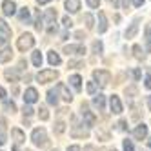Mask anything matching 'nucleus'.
I'll return each instance as SVG.
<instances>
[{
  "instance_id": "nucleus-1",
  "label": "nucleus",
  "mask_w": 151,
  "mask_h": 151,
  "mask_svg": "<svg viewBox=\"0 0 151 151\" xmlns=\"http://www.w3.org/2000/svg\"><path fill=\"white\" fill-rule=\"evenodd\" d=\"M31 142H33L37 147H46L49 144V138L44 127H35L33 133H31Z\"/></svg>"
},
{
  "instance_id": "nucleus-2",
  "label": "nucleus",
  "mask_w": 151,
  "mask_h": 151,
  "mask_svg": "<svg viewBox=\"0 0 151 151\" xmlns=\"http://www.w3.org/2000/svg\"><path fill=\"white\" fill-rule=\"evenodd\" d=\"M93 78H95V84H99L100 88H106V86L111 82V73L106 71V69H95Z\"/></svg>"
},
{
  "instance_id": "nucleus-3",
  "label": "nucleus",
  "mask_w": 151,
  "mask_h": 151,
  "mask_svg": "<svg viewBox=\"0 0 151 151\" xmlns=\"http://www.w3.org/2000/svg\"><path fill=\"white\" fill-rule=\"evenodd\" d=\"M35 46V37L31 35V33H24V35H20V38L17 40V47L18 51H27Z\"/></svg>"
},
{
  "instance_id": "nucleus-4",
  "label": "nucleus",
  "mask_w": 151,
  "mask_h": 151,
  "mask_svg": "<svg viewBox=\"0 0 151 151\" xmlns=\"http://www.w3.org/2000/svg\"><path fill=\"white\" fill-rule=\"evenodd\" d=\"M57 78H58L57 69H42L37 73V82H40V84H47V82H53Z\"/></svg>"
},
{
  "instance_id": "nucleus-5",
  "label": "nucleus",
  "mask_w": 151,
  "mask_h": 151,
  "mask_svg": "<svg viewBox=\"0 0 151 151\" xmlns=\"http://www.w3.org/2000/svg\"><path fill=\"white\" fill-rule=\"evenodd\" d=\"M80 109H82L80 113H82V118H84V126H86V127H93V126H95V122H96V118H95V115L89 111V106L84 102Z\"/></svg>"
},
{
  "instance_id": "nucleus-6",
  "label": "nucleus",
  "mask_w": 151,
  "mask_h": 151,
  "mask_svg": "<svg viewBox=\"0 0 151 151\" xmlns=\"http://www.w3.org/2000/svg\"><path fill=\"white\" fill-rule=\"evenodd\" d=\"M71 137H75V138H86V137H89V129L84 127V124H77V122H75L71 126Z\"/></svg>"
},
{
  "instance_id": "nucleus-7",
  "label": "nucleus",
  "mask_w": 151,
  "mask_h": 151,
  "mask_svg": "<svg viewBox=\"0 0 151 151\" xmlns=\"http://www.w3.org/2000/svg\"><path fill=\"white\" fill-rule=\"evenodd\" d=\"M24 104H27V106H31V104H35L37 100H38V91L35 89V88H27L26 91H24Z\"/></svg>"
},
{
  "instance_id": "nucleus-8",
  "label": "nucleus",
  "mask_w": 151,
  "mask_h": 151,
  "mask_svg": "<svg viewBox=\"0 0 151 151\" xmlns=\"http://www.w3.org/2000/svg\"><path fill=\"white\" fill-rule=\"evenodd\" d=\"M64 53H68V55H78V57H82V55H86V46H82V44H71V46H66L64 47Z\"/></svg>"
},
{
  "instance_id": "nucleus-9",
  "label": "nucleus",
  "mask_w": 151,
  "mask_h": 151,
  "mask_svg": "<svg viewBox=\"0 0 151 151\" xmlns=\"http://www.w3.org/2000/svg\"><path fill=\"white\" fill-rule=\"evenodd\" d=\"M11 137H13V140H15V146H17V147L22 146V144H26V133L22 131V129L13 127V129H11Z\"/></svg>"
},
{
  "instance_id": "nucleus-10",
  "label": "nucleus",
  "mask_w": 151,
  "mask_h": 151,
  "mask_svg": "<svg viewBox=\"0 0 151 151\" xmlns=\"http://www.w3.org/2000/svg\"><path fill=\"white\" fill-rule=\"evenodd\" d=\"M2 11H4L6 17L15 15L17 13V4L13 2V0H4V2H2Z\"/></svg>"
},
{
  "instance_id": "nucleus-11",
  "label": "nucleus",
  "mask_w": 151,
  "mask_h": 151,
  "mask_svg": "<svg viewBox=\"0 0 151 151\" xmlns=\"http://www.w3.org/2000/svg\"><path fill=\"white\" fill-rule=\"evenodd\" d=\"M109 107H111V111H113L115 115H120L122 109H124V107H122V102H120V99H118L116 95H113L111 99H109Z\"/></svg>"
},
{
  "instance_id": "nucleus-12",
  "label": "nucleus",
  "mask_w": 151,
  "mask_h": 151,
  "mask_svg": "<svg viewBox=\"0 0 151 151\" xmlns=\"http://www.w3.org/2000/svg\"><path fill=\"white\" fill-rule=\"evenodd\" d=\"M138 26H140V17L133 18L131 26H129V27L126 29V38H133V37L137 35V31H138Z\"/></svg>"
},
{
  "instance_id": "nucleus-13",
  "label": "nucleus",
  "mask_w": 151,
  "mask_h": 151,
  "mask_svg": "<svg viewBox=\"0 0 151 151\" xmlns=\"http://www.w3.org/2000/svg\"><path fill=\"white\" fill-rule=\"evenodd\" d=\"M133 137H135L137 140H144V138L147 137V126H146V124H138V126L133 129Z\"/></svg>"
},
{
  "instance_id": "nucleus-14",
  "label": "nucleus",
  "mask_w": 151,
  "mask_h": 151,
  "mask_svg": "<svg viewBox=\"0 0 151 151\" xmlns=\"http://www.w3.org/2000/svg\"><path fill=\"white\" fill-rule=\"evenodd\" d=\"M64 7H66L68 13H78L80 0H66V2H64Z\"/></svg>"
},
{
  "instance_id": "nucleus-15",
  "label": "nucleus",
  "mask_w": 151,
  "mask_h": 151,
  "mask_svg": "<svg viewBox=\"0 0 151 151\" xmlns=\"http://www.w3.org/2000/svg\"><path fill=\"white\" fill-rule=\"evenodd\" d=\"M57 89H58V93L62 95V100H66V102H71V100H73V95H71V91L66 88V84H58Z\"/></svg>"
},
{
  "instance_id": "nucleus-16",
  "label": "nucleus",
  "mask_w": 151,
  "mask_h": 151,
  "mask_svg": "<svg viewBox=\"0 0 151 151\" xmlns=\"http://www.w3.org/2000/svg\"><path fill=\"white\" fill-rule=\"evenodd\" d=\"M18 20L22 24H31V11H29V7H22L18 11Z\"/></svg>"
},
{
  "instance_id": "nucleus-17",
  "label": "nucleus",
  "mask_w": 151,
  "mask_h": 151,
  "mask_svg": "<svg viewBox=\"0 0 151 151\" xmlns=\"http://www.w3.org/2000/svg\"><path fill=\"white\" fill-rule=\"evenodd\" d=\"M33 26L37 31H42L44 29V17H42L40 9H35V20H33Z\"/></svg>"
},
{
  "instance_id": "nucleus-18",
  "label": "nucleus",
  "mask_w": 151,
  "mask_h": 151,
  "mask_svg": "<svg viewBox=\"0 0 151 151\" xmlns=\"http://www.w3.org/2000/svg\"><path fill=\"white\" fill-rule=\"evenodd\" d=\"M93 106L96 107L99 111H104V107H106V96L104 95H95V99H93Z\"/></svg>"
},
{
  "instance_id": "nucleus-19",
  "label": "nucleus",
  "mask_w": 151,
  "mask_h": 151,
  "mask_svg": "<svg viewBox=\"0 0 151 151\" xmlns=\"http://www.w3.org/2000/svg\"><path fill=\"white\" fill-rule=\"evenodd\" d=\"M107 31V18L104 11H99V33H106Z\"/></svg>"
},
{
  "instance_id": "nucleus-20",
  "label": "nucleus",
  "mask_w": 151,
  "mask_h": 151,
  "mask_svg": "<svg viewBox=\"0 0 151 151\" xmlns=\"http://www.w3.org/2000/svg\"><path fill=\"white\" fill-rule=\"evenodd\" d=\"M6 140H7V124L6 120L0 118V146H4Z\"/></svg>"
},
{
  "instance_id": "nucleus-21",
  "label": "nucleus",
  "mask_w": 151,
  "mask_h": 151,
  "mask_svg": "<svg viewBox=\"0 0 151 151\" xmlns=\"http://www.w3.org/2000/svg\"><path fill=\"white\" fill-rule=\"evenodd\" d=\"M47 104L49 106H57L58 104V89H49L47 91Z\"/></svg>"
},
{
  "instance_id": "nucleus-22",
  "label": "nucleus",
  "mask_w": 151,
  "mask_h": 151,
  "mask_svg": "<svg viewBox=\"0 0 151 151\" xmlns=\"http://www.w3.org/2000/svg\"><path fill=\"white\" fill-rule=\"evenodd\" d=\"M4 77H6V80L7 82H18V71L17 69H6L4 71Z\"/></svg>"
},
{
  "instance_id": "nucleus-23",
  "label": "nucleus",
  "mask_w": 151,
  "mask_h": 151,
  "mask_svg": "<svg viewBox=\"0 0 151 151\" xmlns=\"http://www.w3.org/2000/svg\"><path fill=\"white\" fill-rule=\"evenodd\" d=\"M69 84L75 88V91H80L82 89V78H80V75H71V77H69Z\"/></svg>"
},
{
  "instance_id": "nucleus-24",
  "label": "nucleus",
  "mask_w": 151,
  "mask_h": 151,
  "mask_svg": "<svg viewBox=\"0 0 151 151\" xmlns=\"http://www.w3.org/2000/svg\"><path fill=\"white\" fill-rule=\"evenodd\" d=\"M11 58H13V51L9 49V47H6V49L0 51V64H6V62H9Z\"/></svg>"
},
{
  "instance_id": "nucleus-25",
  "label": "nucleus",
  "mask_w": 151,
  "mask_h": 151,
  "mask_svg": "<svg viewBox=\"0 0 151 151\" xmlns=\"http://www.w3.org/2000/svg\"><path fill=\"white\" fill-rule=\"evenodd\" d=\"M47 62L51 64V66H58V64H60L62 60H60V55H58V53L49 51V53H47Z\"/></svg>"
},
{
  "instance_id": "nucleus-26",
  "label": "nucleus",
  "mask_w": 151,
  "mask_h": 151,
  "mask_svg": "<svg viewBox=\"0 0 151 151\" xmlns=\"http://www.w3.org/2000/svg\"><path fill=\"white\" fill-rule=\"evenodd\" d=\"M42 53L40 51H33V57H31V62H33L35 68H42Z\"/></svg>"
},
{
  "instance_id": "nucleus-27",
  "label": "nucleus",
  "mask_w": 151,
  "mask_h": 151,
  "mask_svg": "<svg viewBox=\"0 0 151 151\" xmlns=\"http://www.w3.org/2000/svg\"><path fill=\"white\" fill-rule=\"evenodd\" d=\"M0 31H2V35H4L6 38H7V37H11V27L6 24V20H4V18H0Z\"/></svg>"
},
{
  "instance_id": "nucleus-28",
  "label": "nucleus",
  "mask_w": 151,
  "mask_h": 151,
  "mask_svg": "<svg viewBox=\"0 0 151 151\" xmlns=\"http://www.w3.org/2000/svg\"><path fill=\"white\" fill-rule=\"evenodd\" d=\"M133 53H135V58H137V60H144V58H146V53H144V49L140 47L138 44H137V46H133Z\"/></svg>"
},
{
  "instance_id": "nucleus-29",
  "label": "nucleus",
  "mask_w": 151,
  "mask_h": 151,
  "mask_svg": "<svg viewBox=\"0 0 151 151\" xmlns=\"http://www.w3.org/2000/svg\"><path fill=\"white\" fill-rule=\"evenodd\" d=\"M55 20H57V11L55 9H47L46 11V22L47 24H55Z\"/></svg>"
},
{
  "instance_id": "nucleus-30",
  "label": "nucleus",
  "mask_w": 151,
  "mask_h": 151,
  "mask_svg": "<svg viewBox=\"0 0 151 151\" xmlns=\"http://www.w3.org/2000/svg\"><path fill=\"white\" fill-rule=\"evenodd\" d=\"M53 131H55L57 135H62L64 131H66V124H64L62 120H57L55 126H53Z\"/></svg>"
},
{
  "instance_id": "nucleus-31",
  "label": "nucleus",
  "mask_w": 151,
  "mask_h": 151,
  "mask_svg": "<svg viewBox=\"0 0 151 151\" xmlns=\"http://www.w3.org/2000/svg\"><path fill=\"white\" fill-rule=\"evenodd\" d=\"M4 109H6L7 113H15V111H17V104H15L13 100H7V99H6V100H4Z\"/></svg>"
},
{
  "instance_id": "nucleus-32",
  "label": "nucleus",
  "mask_w": 151,
  "mask_h": 151,
  "mask_svg": "<svg viewBox=\"0 0 151 151\" xmlns=\"http://www.w3.org/2000/svg\"><path fill=\"white\" fill-rule=\"evenodd\" d=\"M146 49L151 53V24L146 26Z\"/></svg>"
},
{
  "instance_id": "nucleus-33",
  "label": "nucleus",
  "mask_w": 151,
  "mask_h": 151,
  "mask_svg": "<svg viewBox=\"0 0 151 151\" xmlns=\"http://www.w3.org/2000/svg\"><path fill=\"white\" fill-rule=\"evenodd\" d=\"M84 22H86V27H88V29H93V27H95V18H93V15H89V13L84 15Z\"/></svg>"
},
{
  "instance_id": "nucleus-34",
  "label": "nucleus",
  "mask_w": 151,
  "mask_h": 151,
  "mask_svg": "<svg viewBox=\"0 0 151 151\" xmlns=\"http://www.w3.org/2000/svg\"><path fill=\"white\" fill-rule=\"evenodd\" d=\"M91 49H93V53H96V55H102V51H104L102 42H100V40H95L93 46H91Z\"/></svg>"
},
{
  "instance_id": "nucleus-35",
  "label": "nucleus",
  "mask_w": 151,
  "mask_h": 151,
  "mask_svg": "<svg viewBox=\"0 0 151 151\" xmlns=\"http://www.w3.org/2000/svg\"><path fill=\"white\" fill-rule=\"evenodd\" d=\"M38 116H40V120H47V118H49V111H47V107H46V106H40Z\"/></svg>"
},
{
  "instance_id": "nucleus-36",
  "label": "nucleus",
  "mask_w": 151,
  "mask_h": 151,
  "mask_svg": "<svg viewBox=\"0 0 151 151\" xmlns=\"http://www.w3.org/2000/svg\"><path fill=\"white\" fill-rule=\"evenodd\" d=\"M22 113H24V118H26V116L29 118L31 115H33V113H35V109H33V107H31V106H27V104H24V109H22Z\"/></svg>"
},
{
  "instance_id": "nucleus-37",
  "label": "nucleus",
  "mask_w": 151,
  "mask_h": 151,
  "mask_svg": "<svg viewBox=\"0 0 151 151\" xmlns=\"http://www.w3.org/2000/svg\"><path fill=\"white\" fill-rule=\"evenodd\" d=\"M86 89H88L89 95H95L96 93V84L95 82H88V88H86Z\"/></svg>"
},
{
  "instance_id": "nucleus-38",
  "label": "nucleus",
  "mask_w": 151,
  "mask_h": 151,
  "mask_svg": "<svg viewBox=\"0 0 151 151\" xmlns=\"http://www.w3.org/2000/svg\"><path fill=\"white\" fill-rule=\"evenodd\" d=\"M124 151H135V147H133V142L131 140H124Z\"/></svg>"
},
{
  "instance_id": "nucleus-39",
  "label": "nucleus",
  "mask_w": 151,
  "mask_h": 151,
  "mask_svg": "<svg viewBox=\"0 0 151 151\" xmlns=\"http://www.w3.org/2000/svg\"><path fill=\"white\" fill-rule=\"evenodd\" d=\"M62 24H64V27H66V29H69V27L73 26V20H71L69 17H64V18H62Z\"/></svg>"
},
{
  "instance_id": "nucleus-40",
  "label": "nucleus",
  "mask_w": 151,
  "mask_h": 151,
  "mask_svg": "<svg viewBox=\"0 0 151 151\" xmlns=\"http://www.w3.org/2000/svg\"><path fill=\"white\" fill-rule=\"evenodd\" d=\"M68 66H69V68H77V69H78V68H84V64H82V62H78V60H69Z\"/></svg>"
},
{
  "instance_id": "nucleus-41",
  "label": "nucleus",
  "mask_w": 151,
  "mask_h": 151,
  "mask_svg": "<svg viewBox=\"0 0 151 151\" xmlns=\"http://www.w3.org/2000/svg\"><path fill=\"white\" fill-rule=\"evenodd\" d=\"M86 2H88V6L91 9H96V7H99V4H100V0H86Z\"/></svg>"
},
{
  "instance_id": "nucleus-42",
  "label": "nucleus",
  "mask_w": 151,
  "mask_h": 151,
  "mask_svg": "<svg viewBox=\"0 0 151 151\" xmlns=\"http://www.w3.org/2000/svg\"><path fill=\"white\" fill-rule=\"evenodd\" d=\"M26 66H27V62L22 58V60L18 62V68H15V69H17V71H24V69H26Z\"/></svg>"
},
{
  "instance_id": "nucleus-43",
  "label": "nucleus",
  "mask_w": 151,
  "mask_h": 151,
  "mask_svg": "<svg viewBox=\"0 0 151 151\" xmlns=\"http://www.w3.org/2000/svg\"><path fill=\"white\" fill-rule=\"evenodd\" d=\"M131 75H133V78H135V80H140V77H142V71L137 68V69H133V73H131Z\"/></svg>"
},
{
  "instance_id": "nucleus-44",
  "label": "nucleus",
  "mask_w": 151,
  "mask_h": 151,
  "mask_svg": "<svg viewBox=\"0 0 151 151\" xmlns=\"http://www.w3.org/2000/svg\"><path fill=\"white\" fill-rule=\"evenodd\" d=\"M144 86L147 89H151V75H146V78H144Z\"/></svg>"
},
{
  "instance_id": "nucleus-45",
  "label": "nucleus",
  "mask_w": 151,
  "mask_h": 151,
  "mask_svg": "<svg viewBox=\"0 0 151 151\" xmlns=\"http://www.w3.org/2000/svg\"><path fill=\"white\" fill-rule=\"evenodd\" d=\"M47 33H49V35L57 33V24H49V26H47Z\"/></svg>"
},
{
  "instance_id": "nucleus-46",
  "label": "nucleus",
  "mask_w": 151,
  "mask_h": 151,
  "mask_svg": "<svg viewBox=\"0 0 151 151\" xmlns=\"http://www.w3.org/2000/svg\"><path fill=\"white\" fill-rule=\"evenodd\" d=\"M75 38H77V40H84V38H86L84 31H75Z\"/></svg>"
},
{
  "instance_id": "nucleus-47",
  "label": "nucleus",
  "mask_w": 151,
  "mask_h": 151,
  "mask_svg": "<svg viewBox=\"0 0 151 151\" xmlns=\"http://www.w3.org/2000/svg\"><path fill=\"white\" fill-rule=\"evenodd\" d=\"M6 99H7V93H6V89L2 86H0V100H6Z\"/></svg>"
},
{
  "instance_id": "nucleus-48",
  "label": "nucleus",
  "mask_w": 151,
  "mask_h": 151,
  "mask_svg": "<svg viewBox=\"0 0 151 151\" xmlns=\"http://www.w3.org/2000/svg\"><path fill=\"white\" fill-rule=\"evenodd\" d=\"M118 129L126 131V129H127V122H126V120H120V122H118Z\"/></svg>"
},
{
  "instance_id": "nucleus-49",
  "label": "nucleus",
  "mask_w": 151,
  "mask_h": 151,
  "mask_svg": "<svg viewBox=\"0 0 151 151\" xmlns=\"http://www.w3.org/2000/svg\"><path fill=\"white\" fill-rule=\"evenodd\" d=\"M131 2H133V6H137V7L144 6V0H131Z\"/></svg>"
},
{
  "instance_id": "nucleus-50",
  "label": "nucleus",
  "mask_w": 151,
  "mask_h": 151,
  "mask_svg": "<svg viewBox=\"0 0 151 151\" xmlns=\"http://www.w3.org/2000/svg\"><path fill=\"white\" fill-rule=\"evenodd\" d=\"M126 95H137V89L135 88H127L126 89Z\"/></svg>"
},
{
  "instance_id": "nucleus-51",
  "label": "nucleus",
  "mask_w": 151,
  "mask_h": 151,
  "mask_svg": "<svg viewBox=\"0 0 151 151\" xmlns=\"http://www.w3.org/2000/svg\"><path fill=\"white\" fill-rule=\"evenodd\" d=\"M68 151H80V147H78V146H69Z\"/></svg>"
},
{
  "instance_id": "nucleus-52",
  "label": "nucleus",
  "mask_w": 151,
  "mask_h": 151,
  "mask_svg": "<svg viewBox=\"0 0 151 151\" xmlns=\"http://www.w3.org/2000/svg\"><path fill=\"white\" fill-rule=\"evenodd\" d=\"M107 2H109L113 7H118V0H107Z\"/></svg>"
},
{
  "instance_id": "nucleus-53",
  "label": "nucleus",
  "mask_w": 151,
  "mask_h": 151,
  "mask_svg": "<svg viewBox=\"0 0 151 151\" xmlns=\"http://www.w3.org/2000/svg\"><path fill=\"white\" fill-rule=\"evenodd\" d=\"M51 0H37V4H40V6H44V4H49Z\"/></svg>"
},
{
  "instance_id": "nucleus-54",
  "label": "nucleus",
  "mask_w": 151,
  "mask_h": 151,
  "mask_svg": "<svg viewBox=\"0 0 151 151\" xmlns=\"http://www.w3.org/2000/svg\"><path fill=\"white\" fill-rule=\"evenodd\" d=\"M6 42H7V38H6V37H0V46H4Z\"/></svg>"
},
{
  "instance_id": "nucleus-55",
  "label": "nucleus",
  "mask_w": 151,
  "mask_h": 151,
  "mask_svg": "<svg viewBox=\"0 0 151 151\" xmlns=\"http://www.w3.org/2000/svg\"><path fill=\"white\" fill-rule=\"evenodd\" d=\"M68 37H69V35H68V31H64V33H62V40H68Z\"/></svg>"
},
{
  "instance_id": "nucleus-56",
  "label": "nucleus",
  "mask_w": 151,
  "mask_h": 151,
  "mask_svg": "<svg viewBox=\"0 0 151 151\" xmlns=\"http://www.w3.org/2000/svg\"><path fill=\"white\" fill-rule=\"evenodd\" d=\"M127 7H129V0H124V9L127 11Z\"/></svg>"
},
{
  "instance_id": "nucleus-57",
  "label": "nucleus",
  "mask_w": 151,
  "mask_h": 151,
  "mask_svg": "<svg viewBox=\"0 0 151 151\" xmlns=\"http://www.w3.org/2000/svg\"><path fill=\"white\" fill-rule=\"evenodd\" d=\"M84 151H95V147H93V146H86V149H84Z\"/></svg>"
},
{
  "instance_id": "nucleus-58",
  "label": "nucleus",
  "mask_w": 151,
  "mask_h": 151,
  "mask_svg": "<svg viewBox=\"0 0 151 151\" xmlns=\"http://www.w3.org/2000/svg\"><path fill=\"white\" fill-rule=\"evenodd\" d=\"M11 93H13V95H18V88H17V86H15V88L11 89Z\"/></svg>"
},
{
  "instance_id": "nucleus-59",
  "label": "nucleus",
  "mask_w": 151,
  "mask_h": 151,
  "mask_svg": "<svg viewBox=\"0 0 151 151\" xmlns=\"http://www.w3.org/2000/svg\"><path fill=\"white\" fill-rule=\"evenodd\" d=\"M147 106H149V109H151V95L147 96Z\"/></svg>"
},
{
  "instance_id": "nucleus-60",
  "label": "nucleus",
  "mask_w": 151,
  "mask_h": 151,
  "mask_svg": "<svg viewBox=\"0 0 151 151\" xmlns=\"http://www.w3.org/2000/svg\"><path fill=\"white\" fill-rule=\"evenodd\" d=\"M147 146H149V147H151V138H149V140H147Z\"/></svg>"
},
{
  "instance_id": "nucleus-61",
  "label": "nucleus",
  "mask_w": 151,
  "mask_h": 151,
  "mask_svg": "<svg viewBox=\"0 0 151 151\" xmlns=\"http://www.w3.org/2000/svg\"><path fill=\"white\" fill-rule=\"evenodd\" d=\"M55 151H58V149H55Z\"/></svg>"
},
{
  "instance_id": "nucleus-62",
  "label": "nucleus",
  "mask_w": 151,
  "mask_h": 151,
  "mask_svg": "<svg viewBox=\"0 0 151 151\" xmlns=\"http://www.w3.org/2000/svg\"><path fill=\"white\" fill-rule=\"evenodd\" d=\"M113 151H115V149H113Z\"/></svg>"
}]
</instances>
